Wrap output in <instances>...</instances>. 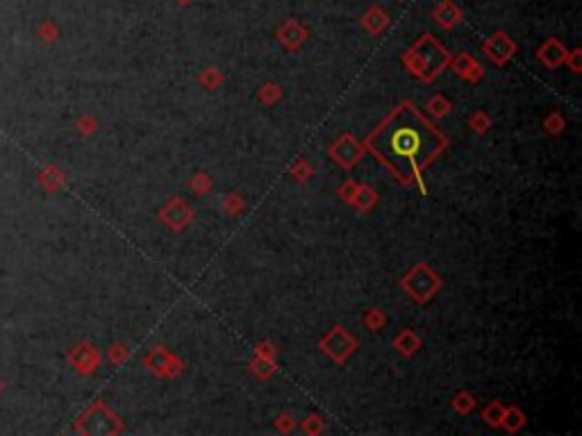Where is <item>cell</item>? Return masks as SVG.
Returning <instances> with one entry per match:
<instances>
[{
    "instance_id": "obj_7",
    "label": "cell",
    "mask_w": 582,
    "mask_h": 436,
    "mask_svg": "<svg viewBox=\"0 0 582 436\" xmlns=\"http://www.w3.org/2000/svg\"><path fill=\"white\" fill-rule=\"evenodd\" d=\"M161 223L169 225L173 232H182L185 227L193 221V210L180 198H171L164 207L159 210Z\"/></svg>"
},
{
    "instance_id": "obj_32",
    "label": "cell",
    "mask_w": 582,
    "mask_h": 436,
    "mask_svg": "<svg viewBox=\"0 0 582 436\" xmlns=\"http://www.w3.org/2000/svg\"><path fill=\"white\" fill-rule=\"evenodd\" d=\"M294 428H296V420H294V416H291L289 411L280 413V416L275 418V430H278V432L289 434V432H294Z\"/></svg>"
},
{
    "instance_id": "obj_15",
    "label": "cell",
    "mask_w": 582,
    "mask_h": 436,
    "mask_svg": "<svg viewBox=\"0 0 582 436\" xmlns=\"http://www.w3.org/2000/svg\"><path fill=\"white\" fill-rule=\"evenodd\" d=\"M375 202H378V193H375V189L369 187V184H360L358 191L353 195V200H350V205L360 212H371Z\"/></svg>"
},
{
    "instance_id": "obj_33",
    "label": "cell",
    "mask_w": 582,
    "mask_h": 436,
    "mask_svg": "<svg viewBox=\"0 0 582 436\" xmlns=\"http://www.w3.org/2000/svg\"><path fill=\"white\" fill-rule=\"evenodd\" d=\"M358 187H360V182H355V180H346V182H341V187H339V198L341 200H346V202H350L353 200V195H355V191H358Z\"/></svg>"
},
{
    "instance_id": "obj_30",
    "label": "cell",
    "mask_w": 582,
    "mask_h": 436,
    "mask_svg": "<svg viewBox=\"0 0 582 436\" xmlns=\"http://www.w3.org/2000/svg\"><path fill=\"white\" fill-rule=\"evenodd\" d=\"M312 176H314V168H312V164H307L305 159H300L296 166L291 168V178H294L296 182H300V184L307 182Z\"/></svg>"
},
{
    "instance_id": "obj_21",
    "label": "cell",
    "mask_w": 582,
    "mask_h": 436,
    "mask_svg": "<svg viewBox=\"0 0 582 436\" xmlns=\"http://www.w3.org/2000/svg\"><path fill=\"white\" fill-rule=\"evenodd\" d=\"M426 112H430L435 118H444V116H448V112H450L448 98H446V96H441V93H435L433 98H428Z\"/></svg>"
},
{
    "instance_id": "obj_13",
    "label": "cell",
    "mask_w": 582,
    "mask_h": 436,
    "mask_svg": "<svg viewBox=\"0 0 582 436\" xmlns=\"http://www.w3.org/2000/svg\"><path fill=\"white\" fill-rule=\"evenodd\" d=\"M362 28L371 35H382V32L389 28V14L384 12L382 7L373 5L366 9V14L362 16Z\"/></svg>"
},
{
    "instance_id": "obj_19",
    "label": "cell",
    "mask_w": 582,
    "mask_h": 436,
    "mask_svg": "<svg viewBox=\"0 0 582 436\" xmlns=\"http://www.w3.org/2000/svg\"><path fill=\"white\" fill-rule=\"evenodd\" d=\"M257 98H260V103L266 105V107H273L275 103H280V98H283V86L275 84V82H266L260 86V91H257Z\"/></svg>"
},
{
    "instance_id": "obj_11",
    "label": "cell",
    "mask_w": 582,
    "mask_h": 436,
    "mask_svg": "<svg viewBox=\"0 0 582 436\" xmlns=\"http://www.w3.org/2000/svg\"><path fill=\"white\" fill-rule=\"evenodd\" d=\"M450 69H452V73L457 75V78L467 80V82H480L482 75H484V69L480 67V62L473 59L469 52L457 54V57L450 62Z\"/></svg>"
},
{
    "instance_id": "obj_3",
    "label": "cell",
    "mask_w": 582,
    "mask_h": 436,
    "mask_svg": "<svg viewBox=\"0 0 582 436\" xmlns=\"http://www.w3.org/2000/svg\"><path fill=\"white\" fill-rule=\"evenodd\" d=\"M401 287L414 302H428L441 289V277L428 264H416L401 280Z\"/></svg>"
},
{
    "instance_id": "obj_8",
    "label": "cell",
    "mask_w": 582,
    "mask_h": 436,
    "mask_svg": "<svg viewBox=\"0 0 582 436\" xmlns=\"http://www.w3.org/2000/svg\"><path fill=\"white\" fill-rule=\"evenodd\" d=\"M275 37H278V41L285 46V50L296 52V50L309 39V30H307L303 23H300L298 18H287L285 23L278 28Z\"/></svg>"
},
{
    "instance_id": "obj_5",
    "label": "cell",
    "mask_w": 582,
    "mask_h": 436,
    "mask_svg": "<svg viewBox=\"0 0 582 436\" xmlns=\"http://www.w3.org/2000/svg\"><path fill=\"white\" fill-rule=\"evenodd\" d=\"M364 152H366L364 144H360L353 134H341L335 144L330 146L328 155L335 159L341 168H353L355 164L364 157Z\"/></svg>"
},
{
    "instance_id": "obj_25",
    "label": "cell",
    "mask_w": 582,
    "mask_h": 436,
    "mask_svg": "<svg viewBox=\"0 0 582 436\" xmlns=\"http://www.w3.org/2000/svg\"><path fill=\"white\" fill-rule=\"evenodd\" d=\"M223 210L228 216H239L244 210H246V200L241 198L239 193H225V198H223Z\"/></svg>"
},
{
    "instance_id": "obj_23",
    "label": "cell",
    "mask_w": 582,
    "mask_h": 436,
    "mask_svg": "<svg viewBox=\"0 0 582 436\" xmlns=\"http://www.w3.org/2000/svg\"><path fill=\"white\" fill-rule=\"evenodd\" d=\"M198 82L205 86V89L214 91V89H219V86L223 84V75H221V71H219V69L207 67V69H205V71L198 75Z\"/></svg>"
},
{
    "instance_id": "obj_1",
    "label": "cell",
    "mask_w": 582,
    "mask_h": 436,
    "mask_svg": "<svg viewBox=\"0 0 582 436\" xmlns=\"http://www.w3.org/2000/svg\"><path fill=\"white\" fill-rule=\"evenodd\" d=\"M446 144V134L435 123H430L412 103L405 101L366 137L364 148L384 161V166L403 184H409L412 178H416L418 187L426 193L421 173L441 155Z\"/></svg>"
},
{
    "instance_id": "obj_22",
    "label": "cell",
    "mask_w": 582,
    "mask_h": 436,
    "mask_svg": "<svg viewBox=\"0 0 582 436\" xmlns=\"http://www.w3.org/2000/svg\"><path fill=\"white\" fill-rule=\"evenodd\" d=\"M450 407L455 409L457 413H462V416H467V413H471L473 407H476V398H473L469 391H460V394L452 398Z\"/></svg>"
},
{
    "instance_id": "obj_34",
    "label": "cell",
    "mask_w": 582,
    "mask_h": 436,
    "mask_svg": "<svg viewBox=\"0 0 582 436\" xmlns=\"http://www.w3.org/2000/svg\"><path fill=\"white\" fill-rule=\"evenodd\" d=\"M564 64H569L571 71H574V73H580V71H582V50H580V48H576V50L566 52V59H564Z\"/></svg>"
},
{
    "instance_id": "obj_6",
    "label": "cell",
    "mask_w": 582,
    "mask_h": 436,
    "mask_svg": "<svg viewBox=\"0 0 582 436\" xmlns=\"http://www.w3.org/2000/svg\"><path fill=\"white\" fill-rule=\"evenodd\" d=\"M482 52L487 54L496 67H503V64H508L516 54V41L508 35V32L498 30L482 41Z\"/></svg>"
},
{
    "instance_id": "obj_4",
    "label": "cell",
    "mask_w": 582,
    "mask_h": 436,
    "mask_svg": "<svg viewBox=\"0 0 582 436\" xmlns=\"http://www.w3.org/2000/svg\"><path fill=\"white\" fill-rule=\"evenodd\" d=\"M321 350L335 364H346V359L358 350V339L348 334L343 327L335 325L328 334L321 336Z\"/></svg>"
},
{
    "instance_id": "obj_36",
    "label": "cell",
    "mask_w": 582,
    "mask_h": 436,
    "mask_svg": "<svg viewBox=\"0 0 582 436\" xmlns=\"http://www.w3.org/2000/svg\"><path fill=\"white\" fill-rule=\"evenodd\" d=\"M182 370H185V364H182V359H178L176 355H171V362L166 366V375L164 377H178Z\"/></svg>"
},
{
    "instance_id": "obj_35",
    "label": "cell",
    "mask_w": 582,
    "mask_h": 436,
    "mask_svg": "<svg viewBox=\"0 0 582 436\" xmlns=\"http://www.w3.org/2000/svg\"><path fill=\"white\" fill-rule=\"evenodd\" d=\"M255 355H260V357H268V359H275L278 355V348L271 343V341H260L255 345Z\"/></svg>"
},
{
    "instance_id": "obj_26",
    "label": "cell",
    "mask_w": 582,
    "mask_h": 436,
    "mask_svg": "<svg viewBox=\"0 0 582 436\" xmlns=\"http://www.w3.org/2000/svg\"><path fill=\"white\" fill-rule=\"evenodd\" d=\"M469 125H471V130H473L476 134H484V132H487V130L491 127V116H489L487 112H484V109H478V112L471 116Z\"/></svg>"
},
{
    "instance_id": "obj_20",
    "label": "cell",
    "mask_w": 582,
    "mask_h": 436,
    "mask_svg": "<svg viewBox=\"0 0 582 436\" xmlns=\"http://www.w3.org/2000/svg\"><path fill=\"white\" fill-rule=\"evenodd\" d=\"M503 413H505V405H503V402H498V400H493V402H489V405L482 409V420L487 423V425H491V428H501V425H503Z\"/></svg>"
},
{
    "instance_id": "obj_38",
    "label": "cell",
    "mask_w": 582,
    "mask_h": 436,
    "mask_svg": "<svg viewBox=\"0 0 582 436\" xmlns=\"http://www.w3.org/2000/svg\"><path fill=\"white\" fill-rule=\"evenodd\" d=\"M78 127H80L82 134H93L96 132V121L93 118H82V121L78 123Z\"/></svg>"
},
{
    "instance_id": "obj_10",
    "label": "cell",
    "mask_w": 582,
    "mask_h": 436,
    "mask_svg": "<svg viewBox=\"0 0 582 436\" xmlns=\"http://www.w3.org/2000/svg\"><path fill=\"white\" fill-rule=\"evenodd\" d=\"M71 364L80 370V373L84 375H89L93 373L96 368H98L101 364V355L98 350L91 345V343H80V345H75L73 348V352H71Z\"/></svg>"
},
{
    "instance_id": "obj_24",
    "label": "cell",
    "mask_w": 582,
    "mask_h": 436,
    "mask_svg": "<svg viewBox=\"0 0 582 436\" xmlns=\"http://www.w3.org/2000/svg\"><path fill=\"white\" fill-rule=\"evenodd\" d=\"M362 325L366 327V330L378 332V330H382V327L387 325V316L380 309H369V311L362 316Z\"/></svg>"
},
{
    "instance_id": "obj_27",
    "label": "cell",
    "mask_w": 582,
    "mask_h": 436,
    "mask_svg": "<svg viewBox=\"0 0 582 436\" xmlns=\"http://www.w3.org/2000/svg\"><path fill=\"white\" fill-rule=\"evenodd\" d=\"M300 430H303L305 434H309V436H316V434H321L323 430H326V420H323L319 413H309V416L300 423Z\"/></svg>"
},
{
    "instance_id": "obj_31",
    "label": "cell",
    "mask_w": 582,
    "mask_h": 436,
    "mask_svg": "<svg viewBox=\"0 0 582 436\" xmlns=\"http://www.w3.org/2000/svg\"><path fill=\"white\" fill-rule=\"evenodd\" d=\"M127 348L123 345V343H114L110 350H107V357H110V362L112 364H116V366H121V364H125L127 362Z\"/></svg>"
},
{
    "instance_id": "obj_17",
    "label": "cell",
    "mask_w": 582,
    "mask_h": 436,
    "mask_svg": "<svg viewBox=\"0 0 582 436\" xmlns=\"http://www.w3.org/2000/svg\"><path fill=\"white\" fill-rule=\"evenodd\" d=\"M525 425V416L519 407H505V413H503V430H508L510 434H516Z\"/></svg>"
},
{
    "instance_id": "obj_29",
    "label": "cell",
    "mask_w": 582,
    "mask_h": 436,
    "mask_svg": "<svg viewBox=\"0 0 582 436\" xmlns=\"http://www.w3.org/2000/svg\"><path fill=\"white\" fill-rule=\"evenodd\" d=\"M564 127H566V121H564V116L559 114V112H553L551 116H546V121H544V130L548 134H562L564 132Z\"/></svg>"
},
{
    "instance_id": "obj_14",
    "label": "cell",
    "mask_w": 582,
    "mask_h": 436,
    "mask_svg": "<svg viewBox=\"0 0 582 436\" xmlns=\"http://www.w3.org/2000/svg\"><path fill=\"white\" fill-rule=\"evenodd\" d=\"M421 345H423L421 336H416L412 330H403V332L394 339V348L398 350V355H403V357H412V355H416L418 350H421Z\"/></svg>"
},
{
    "instance_id": "obj_39",
    "label": "cell",
    "mask_w": 582,
    "mask_h": 436,
    "mask_svg": "<svg viewBox=\"0 0 582 436\" xmlns=\"http://www.w3.org/2000/svg\"><path fill=\"white\" fill-rule=\"evenodd\" d=\"M173 3H176V5H189L191 0H173Z\"/></svg>"
},
{
    "instance_id": "obj_16",
    "label": "cell",
    "mask_w": 582,
    "mask_h": 436,
    "mask_svg": "<svg viewBox=\"0 0 582 436\" xmlns=\"http://www.w3.org/2000/svg\"><path fill=\"white\" fill-rule=\"evenodd\" d=\"M169 362H171V352L166 350V348H155V350L144 359V364H146L150 370H153L155 375H159V377H164V375H166V366H169Z\"/></svg>"
},
{
    "instance_id": "obj_2",
    "label": "cell",
    "mask_w": 582,
    "mask_h": 436,
    "mask_svg": "<svg viewBox=\"0 0 582 436\" xmlns=\"http://www.w3.org/2000/svg\"><path fill=\"white\" fill-rule=\"evenodd\" d=\"M403 64L414 78L421 82H433L450 64V52L430 32H426L403 52Z\"/></svg>"
},
{
    "instance_id": "obj_28",
    "label": "cell",
    "mask_w": 582,
    "mask_h": 436,
    "mask_svg": "<svg viewBox=\"0 0 582 436\" xmlns=\"http://www.w3.org/2000/svg\"><path fill=\"white\" fill-rule=\"evenodd\" d=\"M212 178L207 176V173H196V176H193L191 180H189V187H191V191L196 193V195H205L207 193L210 189H212Z\"/></svg>"
},
{
    "instance_id": "obj_18",
    "label": "cell",
    "mask_w": 582,
    "mask_h": 436,
    "mask_svg": "<svg viewBox=\"0 0 582 436\" xmlns=\"http://www.w3.org/2000/svg\"><path fill=\"white\" fill-rule=\"evenodd\" d=\"M251 373H253L255 377H260V379L273 377V373H275V359H268V357L255 355V357H253V362H251Z\"/></svg>"
},
{
    "instance_id": "obj_9",
    "label": "cell",
    "mask_w": 582,
    "mask_h": 436,
    "mask_svg": "<svg viewBox=\"0 0 582 436\" xmlns=\"http://www.w3.org/2000/svg\"><path fill=\"white\" fill-rule=\"evenodd\" d=\"M566 46L562 41H559L557 37H551V39H546L542 46L537 48V57L539 62L544 64L546 69H557V67H562L564 59H566Z\"/></svg>"
},
{
    "instance_id": "obj_37",
    "label": "cell",
    "mask_w": 582,
    "mask_h": 436,
    "mask_svg": "<svg viewBox=\"0 0 582 436\" xmlns=\"http://www.w3.org/2000/svg\"><path fill=\"white\" fill-rule=\"evenodd\" d=\"M39 35L44 37V41H55V39H57V28H55V23H50V21H46V23L41 25Z\"/></svg>"
},
{
    "instance_id": "obj_12",
    "label": "cell",
    "mask_w": 582,
    "mask_h": 436,
    "mask_svg": "<svg viewBox=\"0 0 582 436\" xmlns=\"http://www.w3.org/2000/svg\"><path fill=\"white\" fill-rule=\"evenodd\" d=\"M433 18L437 23L444 28V30H452L455 25L462 23V18H464V12L452 3V0H444V3H439L435 9H433Z\"/></svg>"
}]
</instances>
